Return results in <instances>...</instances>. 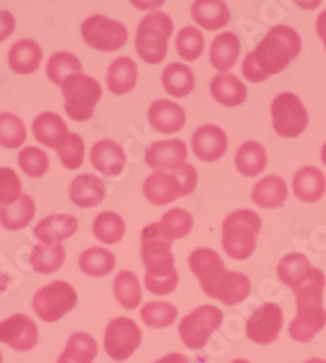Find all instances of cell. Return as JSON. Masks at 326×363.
Masks as SVG:
<instances>
[{
  "instance_id": "cell-1",
  "label": "cell",
  "mask_w": 326,
  "mask_h": 363,
  "mask_svg": "<svg viewBox=\"0 0 326 363\" xmlns=\"http://www.w3.org/2000/svg\"><path fill=\"white\" fill-rule=\"evenodd\" d=\"M301 36L287 25L272 26L253 52L245 57L242 71L250 82L260 84L279 74L298 56Z\"/></svg>"
},
{
  "instance_id": "cell-2",
  "label": "cell",
  "mask_w": 326,
  "mask_h": 363,
  "mask_svg": "<svg viewBox=\"0 0 326 363\" xmlns=\"http://www.w3.org/2000/svg\"><path fill=\"white\" fill-rule=\"evenodd\" d=\"M172 239L160 229L158 223L144 228L141 238V255L146 265V286L152 295H170L178 286V272L172 252Z\"/></svg>"
},
{
  "instance_id": "cell-3",
  "label": "cell",
  "mask_w": 326,
  "mask_h": 363,
  "mask_svg": "<svg viewBox=\"0 0 326 363\" xmlns=\"http://www.w3.org/2000/svg\"><path fill=\"white\" fill-rule=\"evenodd\" d=\"M197 172L191 164L172 170H157L144 184V195L155 206H163L194 191Z\"/></svg>"
},
{
  "instance_id": "cell-4",
  "label": "cell",
  "mask_w": 326,
  "mask_h": 363,
  "mask_svg": "<svg viewBox=\"0 0 326 363\" xmlns=\"http://www.w3.org/2000/svg\"><path fill=\"white\" fill-rule=\"evenodd\" d=\"M261 229V218L251 210H238L222 224V247L231 259L245 260L256 249V236Z\"/></svg>"
},
{
  "instance_id": "cell-5",
  "label": "cell",
  "mask_w": 326,
  "mask_h": 363,
  "mask_svg": "<svg viewBox=\"0 0 326 363\" xmlns=\"http://www.w3.org/2000/svg\"><path fill=\"white\" fill-rule=\"evenodd\" d=\"M173 33V21L163 12L144 17L137 26L136 50L142 61L160 64L168 55V40Z\"/></svg>"
},
{
  "instance_id": "cell-6",
  "label": "cell",
  "mask_w": 326,
  "mask_h": 363,
  "mask_svg": "<svg viewBox=\"0 0 326 363\" xmlns=\"http://www.w3.org/2000/svg\"><path fill=\"white\" fill-rule=\"evenodd\" d=\"M66 99L64 108L74 121H87L93 116L95 106L101 99V85L93 77L74 74L61 85Z\"/></svg>"
},
{
  "instance_id": "cell-7",
  "label": "cell",
  "mask_w": 326,
  "mask_h": 363,
  "mask_svg": "<svg viewBox=\"0 0 326 363\" xmlns=\"http://www.w3.org/2000/svg\"><path fill=\"white\" fill-rule=\"evenodd\" d=\"M222 321L223 313L221 309L204 304L183 318L178 328L180 337L188 349L201 350L209 342L211 335L221 328Z\"/></svg>"
},
{
  "instance_id": "cell-8",
  "label": "cell",
  "mask_w": 326,
  "mask_h": 363,
  "mask_svg": "<svg viewBox=\"0 0 326 363\" xmlns=\"http://www.w3.org/2000/svg\"><path fill=\"white\" fill-rule=\"evenodd\" d=\"M77 306V293L71 283L56 280L42 286L33 298V309L45 323H57Z\"/></svg>"
},
{
  "instance_id": "cell-9",
  "label": "cell",
  "mask_w": 326,
  "mask_h": 363,
  "mask_svg": "<svg viewBox=\"0 0 326 363\" xmlns=\"http://www.w3.org/2000/svg\"><path fill=\"white\" fill-rule=\"evenodd\" d=\"M272 126L282 138L301 136L308 125V113L302 100L292 92L279 94L271 105Z\"/></svg>"
},
{
  "instance_id": "cell-10",
  "label": "cell",
  "mask_w": 326,
  "mask_h": 363,
  "mask_svg": "<svg viewBox=\"0 0 326 363\" xmlns=\"http://www.w3.org/2000/svg\"><path fill=\"white\" fill-rule=\"evenodd\" d=\"M82 36L90 48L98 51H117L127 43L129 31L121 21L105 15H92L82 23Z\"/></svg>"
},
{
  "instance_id": "cell-11",
  "label": "cell",
  "mask_w": 326,
  "mask_h": 363,
  "mask_svg": "<svg viewBox=\"0 0 326 363\" xmlns=\"http://www.w3.org/2000/svg\"><path fill=\"white\" fill-rule=\"evenodd\" d=\"M141 342V329L129 318H116L106 325L105 350L116 362H124L134 355Z\"/></svg>"
},
{
  "instance_id": "cell-12",
  "label": "cell",
  "mask_w": 326,
  "mask_h": 363,
  "mask_svg": "<svg viewBox=\"0 0 326 363\" xmlns=\"http://www.w3.org/2000/svg\"><path fill=\"white\" fill-rule=\"evenodd\" d=\"M284 324L282 309L274 303H266L251 314L247 323V337L258 345L274 342Z\"/></svg>"
},
{
  "instance_id": "cell-13",
  "label": "cell",
  "mask_w": 326,
  "mask_h": 363,
  "mask_svg": "<svg viewBox=\"0 0 326 363\" xmlns=\"http://www.w3.org/2000/svg\"><path fill=\"white\" fill-rule=\"evenodd\" d=\"M38 325L26 314H13L0 323V342L13 350L28 352L38 344Z\"/></svg>"
},
{
  "instance_id": "cell-14",
  "label": "cell",
  "mask_w": 326,
  "mask_h": 363,
  "mask_svg": "<svg viewBox=\"0 0 326 363\" xmlns=\"http://www.w3.org/2000/svg\"><path fill=\"white\" fill-rule=\"evenodd\" d=\"M251 281L245 274L226 270L214 280L211 285L202 288L207 296L219 300L227 306H235L242 303L250 295Z\"/></svg>"
},
{
  "instance_id": "cell-15",
  "label": "cell",
  "mask_w": 326,
  "mask_h": 363,
  "mask_svg": "<svg viewBox=\"0 0 326 363\" xmlns=\"http://www.w3.org/2000/svg\"><path fill=\"white\" fill-rule=\"evenodd\" d=\"M228 140L223 130L216 125L197 128L192 135V152L199 161L214 162L227 152Z\"/></svg>"
},
{
  "instance_id": "cell-16",
  "label": "cell",
  "mask_w": 326,
  "mask_h": 363,
  "mask_svg": "<svg viewBox=\"0 0 326 363\" xmlns=\"http://www.w3.org/2000/svg\"><path fill=\"white\" fill-rule=\"evenodd\" d=\"M188 147L181 140L153 143L146 151V164L157 170H172L186 164Z\"/></svg>"
},
{
  "instance_id": "cell-17",
  "label": "cell",
  "mask_w": 326,
  "mask_h": 363,
  "mask_svg": "<svg viewBox=\"0 0 326 363\" xmlns=\"http://www.w3.org/2000/svg\"><path fill=\"white\" fill-rule=\"evenodd\" d=\"M326 325L323 306H305L297 309V316L289 324V335L296 342L307 344Z\"/></svg>"
},
{
  "instance_id": "cell-18",
  "label": "cell",
  "mask_w": 326,
  "mask_h": 363,
  "mask_svg": "<svg viewBox=\"0 0 326 363\" xmlns=\"http://www.w3.org/2000/svg\"><path fill=\"white\" fill-rule=\"evenodd\" d=\"M90 161L93 167L106 177H116L126 167V154L116 141L101 140L93 144Z\"/></svg>"
},
{
  "instance_id": "cell-19",
  "label": "cell",
  "mask_w": 326,
  "mask_h": 363,
  "mask_svg": "<svg viewBox=\"0 0 326 363\" xmlns=\"http://www.w3.org/2000/svg\"><path fill=\"white\" fill-rule=\"evenodd\" d=\"M78 229L76 216L61 213V215L46 216L35 226V238L45 244H61L66 239L72 238Z\"/></svg>"
},
{
  "instance_id": "cell-20",
  "label": "cell",
  "mask_w": 326,
  "mask_h": 363,
  "mask_svg": "<svg viewBox=\"0 0 326 363\" xmlns=\"http://www.w3.org/2000/svg\"><path fill=\"white\" fill-rule=\"evenodd\" d=\"M147 116L155 130L163 135H172V133L183 130L186 123L183 106L170 100H155L149 108Z\"/></svg>"
},
{
  "instance_id": "cell-21",
  "label": "cell",
  "mask_w": 326,
  "mask_h": 363,
  "mask_svg": "<svg viewBox=\"0 0 326 363\" xmlns=\"http://www.w3.org/2000/svg\"><path fill=\"white\" fill-rule=\"evenodd\" d=\"M69 196L78 208H93L105 200L106 186L98 175L82 174L72 180Z\"/></svg>"
},
{
  "instance_id": "cell-22",
  "label": "cell",
  "mask_w": 326,
  "mask_h": 363,
  "mask_svg": "<svg viewBox=\"0 0 326 363\" xmlns=\"http://www.w3.org/2000/svg\"><path fill=\"white\" fill-rule=\"evenodd\" d=\"M292 190L298 200L305 203L318 201L326 190L325 174L320 169L313 167V165L302 167L293 175Z\"/></svg>"
},
{
  "instance_id": "cell-23",
  "label": "cell",
  "mask_w": 326,
  "mask_h": 363,
  "mask_svg": "<svg viewBox=\"0 0 326 363\" xmlns=\"http://www.w3.org/2000/svg\"><path fill=\"white\" fill-rule=\"evenodd\" d=\"M192 20L204 30H221L231 21V10L222 0H197L191 5Z\"/></svg>"
},
{
  "instance_id": "cell-24",
  "label": "cell",
  "mask_w": 326,
  "mask_h": 363,
  "mask_svg": "<svg viewBox=\"0 0 326 363\" xmlns=\"http://www.w3.org/2000/svg\"><path fill=\"white\" fill-rule=\"evenodd\" d=\"M188 264L192 274H194L197 277V280H199L201 288L211 285L219 275L227 270L221 255H219L216 250L206 247L196 249L194 252L190 255Z\"/></svg>"
},
{
  "instance_id": "cell-25",
  "label": "cell",
  "mask_w": 326,
  "mask_h": 363,
  "mask_svg": "<svg viewBox=\"0 0 326 363\" xmlns=\"http://www.w3.org/2000/svg\"><path fill=\"white\" fill-rule=\"evenodd\" d=\"M33 135L36 141L50 149H57L66 140L69 131L67 125L57 113L45 111L33 121Z\"/></svg>"
},
{
  "instance_id": "cell-26",
  "label": "cell",
  "mask_w": 326,
  "mask_h": 363,
  "mask_svg": "<svg viewBox=\"0 0 326 363\" xmlns=\"http://www.w3.org/2000/svg\"><path fill=\"white\" fill-rule=\"evenodd\" d=\"M41 61L42 50L33 40H20L8 51V66L20 76L38 71Z\"/></svg>"
},
{
  "instance_id": "cell-27",
  "label": "cell",
  "mask_w": 326,
  "mask_h": 363,
  "mask_svg": "<svg viewBox=\"0 0 326 363\" xmlns=\"http://www.w3.org/2000/svg\"><path fill=\"white\" fill-rule=\"evenodd\" d=\"M289 196L287 185L277 175H268L261 179L251 190V200L261 208H281Z\"/></svg>"
},
{
  "instance_id": "cell-28",
  "label": "cell",
  "mask_w": 326,
  "mask_h": 363,
  "mask_svg": "<svg viewBox=\"0 0 326 363\" xmlns=\"http://www.w3.org/2000/svg\"><path fill=\"white\" fill-rule=\"evenodd\" d=\"M137 76V64L131 57L122 56L111 62L106 82H108V89L115 95H124L136 87Z\"/></svg>"
},
{
  "instance_id": "cell-29",
  "label": "cell",
  "mask_w": 326,
  "mask_h": 363,
  "mask_svg": "<svg viewBox=\"0 0 326 363\" xmlns=\"http://www.w3.org/2000/svg\"><path fill=\"white\" fill-rule=\"evenodd\" d=\"M211 94L221 105L238 106L247 100V87L233 74H219L211 82Z\"/></svg>"
},
{
  "instance_id": "cell-30",
  "label": "cell",
  "mask_w": 326,
  "mask_h": 363,
  "mask_svg": "<svg viewBox=\"0 0 326 363\" xmlns=\"http://www.w3.org/2000/svg\"><path fill=\"white\" fill-rule=\"evenodd\" d=\"M240 56V40L235 33H222L216 36L211 45V62L222 74L231 71Z\"/></svg>"
},
{
  "instance_id": "cell-31",
  "label": "cell",
  "mask_w": 326,
  "mask_h": 363,
  "mask_svg": "<svg viewBox=\"0 0 326 363\" xmlns=\"http://www.w3.org/2000/svg\"><path fill=\"white\" fill-rule=\"evenodd\" d=\"M66 260V249L62 244L38 242L33 245L30 254V262L35 272L41 275H51L61 269Z\"/></svg>"
},
{
  "instance_id": "cell-32",
  "label": "cell",
  "mask_w": 326,
  "mask_h": 363,
  "mask_svg": "<svg viewBox=\"0 0 326 363\" xmlns=\"http://www.w3.org/2000/svg\"><path fill=\"white\" fill-rule=\"evenodd\" d=\"M235 165H237L238 172L245 177H256L268 165V154H266V149L260 143L247 141L237 149Z\"/></svg>"
},
{
  "instance_id": "cell-33",
  "label": "cell",
  "mask_w": 326,
  "mask_h": 363,
  "mask_svg": "<svg viewBox=\"0 0 326 363\" xmlns=\"http://www.w3.org/2000/svg\"><path fill=\"white\" fill-rule=\"evenodd\" d=\"M36 215L35 201L30 195H21L13 205L0 208V224L7 231H18L28 226Z\"/></svg>"
},
{
  "instance_id": "cell-34",
  "label": "cell",
  "mask_w": 326,
  "mask_h": 363,
  "mask_svg": "<svg viewBox=\"0 0 326 363\" xmlns=\"http://www.w3.org/2000/svg\"><path fill=\"white\" fill-rule=\"evenodd\" d=\"M163 89L176 99H183L194 89V74L188 66L181 62H173L165 67L162 74Z\"/></svg>"
},
{
  "instance_id": "cell-35",
  "label": "cell",
  "mask_w": 326,
  "mask_h": 363,
  "mask_svg": "<svg viewBox=\"0 0 326 363\" xmlns=\"http://www.w3.org/2000/svg\"><path fill=\"white\" fill-rule=\"evenodd\" d=\"M98 354V345L90 334L76 333L67 340L66 350L57 359V363H92Z\"/></svg>"
},
{
  "instance_id": "cell-36",
  "label": "cell",
  "mask_w": 326,
  "mask_h": 363,
  "mask_svg": "<svg viewBox=\"0 0 326 363\" xmlns=\"http://www.w3.org/2000/svg\"><path fill=\"white\" fill-rule=\"evenodd\" d=\"M78 265L85 275L100 279V277H106L115 270L116 257L108 249L90 247L80 255Z\"/></svg>"
},
{
  "instance_id": "cell-37",
  "label": "cell",
  "mask_w": 326,
  "mask_h": 363,
  "mask_svg": "<svg viewBox=\"0 0 326 363\" xmlns=\"http://www.w3.org/2000/svg\"><path fill=\"white\" fill-rule=\"evenodd\" d=\"M310 270H312V265H310L305 255L301 252H291L281 259L279 265H277V277H279L281 283L293 290L307 279Z\"/></svg>"
},
{
  "instance_id": "cell-38",
  "label": "cell",
  "mask_w": 326,
  "mask_h": 363,
  "mask_svg": "<svg viewBox=\"0 0 326 363\" xmlns=\"http://www.w3.org/2000/svg\"><path fill=\"white\" fill-rule=\"evenodd\" d=\"M325 275L320 269L310 270V274L301 285L293 288V295H296V304L298 308L305 306H323V290H325Z\"/></svg>"
},
{
  "instance_id": "cell-39",
  "label": "cell",
  "mask_w": 326,
  "mask_h": 363,
  "mask_svg": "<svg viewBox=\"0 0 326 363\" xmlns=\"http://www.w3.org/2000/svg\"><path fill=\"white\" fill-rule=\"evenodd\" d=\"M113 293L124 309H136L142 301V290L134 272L122 270L115 277Z\"/></svg>"
},
{
  "instance_id": "cell-40",
  "label": "cell",
  "mask_w": 326,
  "mask_h": 363,
  "mask_svg": "<svg viewBox=\"0 0 326 363\" xmlns=\"http://www.w3.org/2000/svg\"><path fill=\"white\" fill-rule=\"evenodd\" d=\"M126 224L124 220L113 211H103L95 218L93 234L100 242L116 244L124 238Z\"/></svg>"
},
{
  "instance_id": "cell-41",
  "label": "cell",
  "mask_w": 326,
  "mask_h": 363,
  "mask_svg": "<svg viewBox=\"0 0 326 363\" xmlns=\"http://www.w3.org/2000/svg\"><path fill=\"white\" fill-rule=\"evenodd\" d=\"M46 72L52 84L62 85V82L67 77L74 76V74H82V62L72 52L61 51L51 56L50 62H47Z\"/></svg>"
},
{
  "instance_id": "cell-42",
  "label": "cell",
  "mask_w": 326,
  "mask_h": 363,
  "mask_svg": "<svg viewBox=\"0 0 326 363\" xmlns=\"http://www.w3.org/2000/svg\"><path fill=\"white\" fill-rule=\"evenodd\" d=\"M158 226L165 236L175 241V239L186 238L191 233L192 216L183 208H173V210L165 213L162 220L158 221Z\"/></svg>"
},
{
  "instance_id": "cell-43",
  "label": "cell",
  "mask_w": 326,
  "mask_h": 363,
  "mask_svg": "<svg viewBox=\"0 0 326 363\" xmlns=\"http://www.w3.org/2000/svg\"><path fill=\"white\" fill-rule=\"evenodd\" d=\"M26 141V126L17 115L4 111L0 113V146L17 149Z\"/></svg>"
},
{
  "instance_id": "cell-44",
  "label": "cell",
  "mask_w": 326,
  "mask_h": 363,
  "mask_svg": "<svg viewBox=\"0 0 326 363\" xmlns=\"http://www.w3.org/2000/svg\"><path fill=\"white\" fill-rule=\"evenodd\" d=\"M176 316H178L176 308L172 303H165V301L147 303L141 311L142 321L146 323L149 328H153V329L170 328V325L175 324Z\"/></svg>"
},
{
  "instance_id": "cell-45",
  "label": "cell",
  "mask_w": 326,
  "mask_h": 363,
  "mask_svg": "<svg viewBox=\"0 0 326 363\" xmlns=\"http://www.w3.org/2000/svg\"><path fill=\"white\" fill-rule=\"evenodd\" d=\"M176 51L185 61L199 60L204 51V35L194 26H186L178 33L176 38Z\"/></svg>"
},
{
  "instance_id": "cell-46",
  "label": "cell",
  "mask_w": 326,
  "mask_h": 363,
  "mask_svg": "<svg viewBox=\"0 0 326 363\" xmlns=\"http://www.w3.org/2000/svg\"><path fill=\"white\" fill-rule=\"evenodd\" d=\"M56 151L66 169L74 170L82 167L85 159V143L82 138L76 135V133H69L66 140H64V143L56 149Z\"/></svg>"
},
{
  "instance_id": "cell-47",
  "label": "cell",
  "mask_w": 326,
  "mask_h": 363,
  "mask_svg": "<svg viewBox=\"0 0 326 363\" xmlns=\"http://www.w3.org/2000/svg\"><path fill=\"white\" fill-rule=\"evenodd\" d=\"M18 165L28 177L40 179L50 169V157L47 154L38 147H25L18 154Z\"/></svg>"
},
{
  "instance_id": "cell-48",
  "label": "cell",
  "mask_w": 326,
  "mask_h": 363,
  "mask_svg": "<svg viewBox=\"0 0 326 363\" xmlns=\"http://www.w3.org/2000/svg\"><path fill=\"white\" fill-rule=\"evenodd\" d=\"M21 180L10 167L0 169V208L17 203L21 199Z\"/></svg>"
},
{
  "instance_id": "cell-49",
  "label": "cell",
  "mask_w": 326,
  "mask_h": 363,
  "mask_svg": "<svg viewBox=\"0 0 326 363\" xmlns=\"http://www.w3.org/2000/svg\"><path fill=\"white\" fill-rule=\"evenodd\" d=\"M15 26H17V21L13 15L8 10H0V43L12 36Z\"/></svg>"
},
{
  "instance_id": "cell-50",
  "label": "cell",
  "mask_w": 326,
  "mask_h": 363,
  "mask_svg": "<svg viewBox=\"0 0 326 363\" xmlns=\"http://www.w3.org/2000/svg\"><path fill=\"white\" fill-rule=\"evenodd\" d=\"M317 33L325 43V48H326V10L320 13V17L317 18Z\"/></svg>"
},
{
  "instance_id": "cell-51",
  "label": "cell",
  "mask_w": 326,
  "mask_h": 363,
  "mask_svg": "<svg viewBox=\"0 0 326 363\" xmlns=\"http://www.w3.org/2000/svg\"><path fill=\"white\" fill-rule=\"evenodd\" d=\"M155 363H190V360L183 354H168L162 357V359H158Z\"/></svg>"
},
{
  "instance_id": "cell-52",
  "label": "cell",
  "mask_w": 326,
  "mask_h": 363,
  "mask_svg": "<svg viewBox=\"0 0 326 363\" xmlns=\"http://www.w3.org/2000/svg\"><path fill=\"white\" fill-rule=\"evenodd\" d=\"M8 283H10V279H8V277H7V275H4L2 272H0V293L7 290Z\"/></svg>"
},
{
  "instance_id": "cell-53",
  "label": "cell",
  "mask_w": 326,
  "mask_h": 363,
  "mask_svg": "<svg viewBox=\"0 0 326 363\" xmlns=\"http://www.w3.org/2000/svg\"><path fill=\"white\" fill-rule=\"evenodd\" d=\"M322 162L326 165V143L323 144V147H322Z\"/></svg>"
},
{
  "instance_id": "cell-54",
  "label": "cell",
  "mask_w": 326,
  "mask_h": 363,
  "mask_svg": "<svg viewBox=\"0 0 326 363\" xmlns=\"http://www.w3.org/2000/svg\"><path fill=\"white\" fill-rule=\"evenodd\" d=\"M305 363H326V360H323V359H310Z\"/></svg>"
},
{
  "instance_id": "cell-55",
  "label": "cell",
  "mask_w": 326,
  "mask_h": 363,
  "mask_svg": "<svg viewBox=\"0 0 326 363\" xmlns=\"http://www.w3.org/2000/svg\"><path fill=\"white\" fill-rule=\"evenodd\" d=\"M231 363H251V362L245 360V359H237V360H233V362H231Z\"/></svg>"
},
{
  "instance_id": "cell-56",
  "label": "cell",
  "mask_w": 326,
  "mask_h": 363,
  "mask_svg": "<svg viewBox=\"0 0 326 363\" xmlns=\"http://www.w3.org/2000/svg\"><path fill=\"white\" fill-rule=\"evenodd\" d=\"M0 363H4V359H2V352H0Z\"/></svg>"
}]
</instances>
